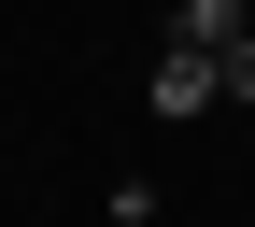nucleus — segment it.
<instances>
[{"label":"nucleus","mask_w":255,"mask_h":227,"mask_svg":"<svg viewBox=\"0 0 255 227\" xmlns=\"http://www.w3.org/2000/svg\"><path fill=\"white\" fill-rule=\"evenodd\" d=\"M142 100H156V128H199V114H213V57H184V43H170Z\"/></svg>","instance_id":"obj_1"},{"label":"nucleus","mask_w":255,"mask_h":227,"mask_svg":"<svg viewBox=\"0 0 255 227\" xmlns=\"http://www.w3.org/2000/svg\"><path fill=\"white\" fill-rule=\"evenodd\" d=\"M213 100H241V114H255V28H241L227 57H213Z\"/></svg>","instance_id":"obj_3"},{"label":"nucleus","mask_w":255,"mask_h":227,"mask_svg":"<svg viewBox=\"0 0 255 227\" xmlns=\"http://www.w3.org/2000/svg\"><path fill=\"white\" fill-rule=\"evenodd\" d=\"M241 28H255V0H184V14H170V43H184V57H227Z\"/></svg>","instance_id":"obj_2"},{"label":"nucleus","mask_w":255,"mask_h":227,"mask_svg":"<svg viewBox=\"0 0 255 227\" xmlns=\"http://www.w3.org/2000/svg\"><path fill=\"white\" fill-rule=\"evenodd\" d=\"M100 227H170V213H156V185H114V213Z\"/></svg>","instance_id":"obj_4"}]
</instances>
